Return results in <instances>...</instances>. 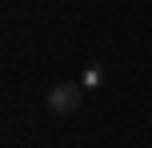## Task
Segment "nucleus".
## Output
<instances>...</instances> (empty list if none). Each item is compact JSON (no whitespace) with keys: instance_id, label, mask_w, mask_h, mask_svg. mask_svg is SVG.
Here are the masks:
<instances>
[{"instance_id":"nucleus-2","label":"nucleus","mask_w":152,"mask_h":148,"mask_svg":"<svg viewBox=\"0 0 152 148\" xmlns=\"http://www.w3.org/2000/svg\"><path fill=\"white\" fill-rule=\"evenodd\" d=\"M80 84H84V88H88V92H96V88H100V84H104V72H100V68H96V64H88V68H84V72H80Z\"/></svg>"},{"instance_id":"nucleus-1","label":"nucleus","mask_w":152,"mask_h":148,"mask_svg":"<svg viewBox=\"0 0 152 148\" xmlns=\"http://www.w3.org/2000/svg\"><path fill=\"white\" fill-rule=\"evenodd\" d=\"M84 92H88V88H84L80 80H60V84L48 88V108H52L56 116H72L84 104Z\"/></svg>"}]
</instances>
